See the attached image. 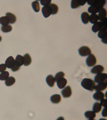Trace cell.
<instances>
[{
  "mask_svg": "<svg viewBox=\"0 0 107 120\" xmlns=\"http://www.w3.org/2000/svg\"><path fill=\"white\" fill-rule=\"evenodd\" d=\"M95 81L96 83H107V74L106 73H100L97 74L95 77Z\"/></svg>",
  "mask_w": 107,
  "mask_h": 120,
  "instance_id": "4",
  "label": "cell"
},
{
  "mask_svg": "<svg viewBox=\"0 0 107 120\" xmlns=\"http://www.w3.org/2000/svg\"><path fill=\"white\" fill-rule=\"evenodd\" d=\"M46 82L48 86H49L50 87H53L54 85L55 82L54 77L52 75H49L46 78Z\"/></svg>",
  "mask_w": 107,
  "mask_h": 120,
  "instance_id": "19",
  "label": "cell"
},
{
  "mask_svg": "<svg viewBox=\"0 0 107 120\" xmlns=\"http://www.w3.org/2000/svg\"><path fill=\"white\" fill-rule=\"evenodd\" d=\"M99 120H107L106 119H100Z\"/></svg>",
  "mask_w": 107,
  "mask_h": 120,
  "instance_id": "42",
  "label": "cell"
},
{
  "mask_svg": "<svg viewBox=\"0 0 107 120\" xmlns=\"http://www.w3.org/2000/svg\"><path fill=\"white\" fill-rule=\"evenodd\" d=\"M32 6L35 12H38L40 11V4L39 2L37 1H36L32 2Z\"/></svg>",
  "mask_w": 107,
  "mask_h": 120,
  "instance_id": "29",
  "label": "cell"
},
{
  "mask_svg": "<svg viewBox=\"0 0 107 120\" xmlns=\"http://www.w3.org/2000/svg\"><path fill=\"white\" fill-rule=\"evenodd\" d=\"M99 20L102 22L107 18V11L105 8H103L100 10L98 14Z\"/></svg>",
  "mask_w": 107,
  "mask_h": 120,
  "instance_id": "12",
  "label": "cell"
},
{
  "mask_svg": "<svg viewBox=\"0 0 107 120\" xmlns=\"http://www.w3.org/2000/svg\"><path fill=\"white\" fill-rule=\"evenodd\" d=\"M107 36V28H103L99 30L98 34V36L99 38H104Z\"/></svg>",
  "mask_w": 107,
  "mask_h": 120,
  "instance_id": "24",
  "label": "cell"
},
{
  "mask_svg": "<svg viewBox=\"0 0 107 120\" xmlns=\"http://www.w3.org/2000/svg\"><path fill=\"white\" fill-rule=\"evenodd\" d=\"M6 16L8 18L10 24H14L16 21V17L13 14L10 13H6Z\"/></svg>",
  "mask_w": 107,
  "mask_h": 120,
  "instance_id": "15",
  "label": "cell"
},
{
  "mask_svg": "<svg viewBox=\"0 0 107 120\" xmlns=\"http://www.w3.org/2000/svg\"><path fill=\"white\" fill-rule=\"evenodd\" d=\"M15 62L19 66H22L24 63L23 57L20 55H17L16 57Z\"/></svg>",
  "mask_w": 107,
  "mask_h": 120,
  "instance_id": "25",
  "label": "cell"
},
{
  "mask_svg": "<svg viewBox=\"0 0 107 120\" xmlns=\"http://www.w3.org/2000/svg\"><path fill=\"white\" fill-rule=\"evenodd\" d=\"M102 114L103 117H107V108H105L103 110Z\"/></svg>",
  "mask_w": 107,
  "mask_h": 120,
  "instance_id": "38",
  "label": "cell"
},
{
  "mask_svg": "<svg viewBox=\"0 0 107 120\" xmlns=\"http://www.w3.org/2000/svg\"><path fill=\"white\" fill-rule=\"evenodd\" d=\"M107 83H99L95 87V91L97 92H101L107 88Z\"/></svg>",
  "mask_w": 107,
  "mask_h": 120,
  "instance_id": "14",
  "label": "cell"
},
{
  "mask_svg": "<svg viewBox=\"0 0 107 120\" xmlns=\"http://www.w3.org/2000/svg\"><path fill=\"white\" fill-rule=\"evenodd\" d=\"M42 12L45 18H47L52 15V10L49 5L44 6L42 8Z\"/></svg>",
  "mask_w": 107,
  "mask_h": 120,
  "instance_id": "8",
  "label": "cell"
},
{
  "mask_svg": "<svg viewBox=\"0 0 107 120\" xmlns=\"http://www.w3.org/2000/svg\"><path fill=\"white\" fill-rule=\"evenodd\" d=\"M57 120H65L63 117L60 116V117H59L58 118Z\"/></svg>",
  "mask_w": 107,
  "mask_h": 120,
  "instance_id": "40",
  "label": "cell"
},
{
  "mask_svg": "<svg viewBox=\"0 0 107 120\" xmlns=\"http://www.w3.org/2000/svg\"><path fill=\"white\" fill-rule=\"evenodd\" d=\"M105 95L102 92H97L93 95V98L95 99L98 101H101L104 99Z\"/></svg>",
  "mask_w": 107,
  "mask_h": 120,
  "instance_id": "16",
  "label": "cell"
},
{
  "mask_svg": "<svg viewBox=\"0 0 107 120\" xmlns=\"http://www.w3.org/2000/svg\"><path fill=\"white\" fill-rule=\"evenodd\" d=\"M15 64V60L12 56L8 58L5 62V65L9 69H11Z\"/></svg>",
  "mask_w": 107,
  "mask_h": 120,
  "instance_id": "10",
  "label": "cell"
},
{
  "mask_svg": "<svg viewBox=\"0 0 107 120\" xmlns=\"http://www.w3.org/2000/svg\"><path fill=\"white\" fill-rule=\"evenodd\" d=\"M49 5L51 9L52 15H53L57 14L59 10V8L57 5L53 3L50 4Z\"/></svg>",
  "mask_w": 107,
  "mask_h": 120,
  "instance_id": "26",
  "label": "cell"
},
{
  "mask_svg": "<svg viewBox=\"0 0 107 120\" xmlns=\"http://www.w3.org/2000/svg\"><path fill=\"white\" fill-rule=\"evenodd\" d=\"M101 9L94 6H91L88 8V11L89 13L92 14H96L99 12Z\"/></svg>",
  "mask_w": 107,
  "mask_h": 120,
  "instance_id": "27",
  "label": "cell"
},
{
  "mask_svg": "<svg viewBox=\"0 0 107 120\" xmlns=\"http://www.w3.org/2000/svg\"><path fill=\"white\" fill-rule=\"evenodd\" d=\"M107 36L104 37V38H102V39L101 41L103 43H104L107 44Z\"/></svg>",
  "mask_w": 107,
  "mask_h": 120,
  "instance_id": "39",
  "label": "cell"
},
{
  "mask_svg": "<svg viewBox=\"0 0 107 120\" xmlns=\"http://www.w3.org/2000/svg\"><path fill=\"white\" fill-rule=\"evenodd\" d=\"M99 21L98 15L96 14H92L89 16V21L92 24H95Z\"/></svg>",
  "mask_w": 107,
  "mask_h": 120,
  "instance_id": "21",
  "label": "cell"
},
{
  "mask_svg": "<svg viewBox=\"0 0 107 120\" xmlns=\"http://www.w3.org/2000/svg\"><path fill=\"white\" fill-rule=\"evenodd\" d=\"M102 109V105L99 102H96L94 104L93 107V110L95 113L99 112Z\"/></svg>",
  "mask_w": 107,
  "mask_h": 120,
  "instance_id": "22",
  "label": "cell"
},
{
  "mask_svg": "<svg viewBox=\"0 0 107 120\" xmlns=\"http://www.w3.org/2000/svg\"><path fill=\"white\" fill-rule=\"evenodd\" d=\"M89 15L88 13L84 12L82 13L81 15V20L84 24H87L89 22Z\"/></svg>",
  "mask_w": 107,
  "mask_h": 120,
  "instance_id": "17",
  "label": "cell"
},
{
  "mask_svg": "<svg viewBox=\"0 0 107 120\" xmlns=\"http://www.w3.org/2000/svg\"><path fill=\"white\" fill-rule=\"evenodd\" d=\"M72 92L71 87L67 86L61 91V94L64 98H69L71 95Z\"/></svg>",
  "mask_w": 107,
  "mask_h": 120,
  "instance_id": "9",
  "label": "cell"
},
{
  "mask_svg": "<svg viewBox=\"0 0 107 120\" xmlns=\"http://www.w3.org/2000/svg\"><path fill=\"white\" fill-rule=\"evenodd\" d=\"M64 76V73L63 72H59L58 73H57L56 74L55 78H54L55 81L57 82L59 80L63 78Z\"/></svg>",
  "mask_w": 107,
  "mask_h": 120,
  "instance_id": "33",
  "label": "cell"
},
{
  "mask_svg": "<svg viewBox=\"0 0 107 120\" xmlns=\"http://www.w3.org/2000/svg\"><path fill=\"white\" fill-rule=\"evenodd\" d=\"M16 82L15 79L13 77H10L5 81V84L7 86H11L13 85Z\"/></svg>",
  "mask_w": 107,
  "mask_h": 120,
  "instance_id": "28",
  "label": "cell"
},
{
  "mask_svg": "<svg viewBox=\"0 0 107 120\" xmlns=\"http://www.w3.org/2000/svg\"><path fill=\"white\" fill-rule=\"evenodd\" d=\"M52 0H41V4L43 6H48L50 4Z\"/></svg>",
  "mask_w": 107,
  "mask_h": 120,
  "instance_id": "34",
  "label": "cell"
},
{
  "mask_svg": "<svg viewBox=\"0 0 107 120\" xmlns=\"http://www.w3.org/2000/svg\"><path fill=\"white\" fill-rule=\"evenodd\" d=\"M79 52L82 56H86L91 54V51L87 46H83L79 49Z\"/></svg>",
  "mask_w": 107,
  "mask_h": 120,
  "instance_id": "5",
  "label": "cell"
},
{
  "mask_svg": "<svg viewBox=\"0 0 107 120\" xmlns=\"http://www.w3.org/2000/svg\"><path fill=\"white\" fill-rule=\"evenodd\" d=\"M93 120V119H90V120Z\"/></svg>",
  "mask_w": 107,
  "mask_h": 120,
  "instance_id": "43",
  "label": "cell"
},
{
  "mask_svg": "<svg viewBox=\"0 0 107 120\" xmlns=\"http://www.w3.org/2000/svg\"><path fill=\"white\" fill-rule=\"evenodd\" d=\"M9 21L7 16H3L0 18V24L4 26L8 25Z\"/></svg>",
  "mask_w": 107,
  "mask_h": 120,
  "instance_id": "31",
  "label": "cell"
},
{
  "mask_svg": "<svg viewBox=\"0 0 107 120\" xmlns=\"http://www.w3.org/2000/svg\"><path fill=\"white\" fill-rule=\"evenodd\" d=\"M87 1V0H72L71 2V8L72 9L78 8L80 6H84Z\"/></svg>",
  "mask_w": 107,
  "mask_h": 120,
  "instance_id": "7",
  "label": "cell"
},
{
  "mask_svg": "<svg viewBox=\"0 0 107 120\" xmlns=\"http://www.w3.org/2000/svg\"><path fill=\"white\" fill-rule=\"evenodd\" d=\"M20 67L18 66V65L15 62V65L11 68V69L12 71L15 72L19 70V69H20Z\"/></svg>",
  "mask_w": 107,
  "mask_h": 120,
  "instance_id": "35",
  "label": "cell"
},
{
  "mask_svg": "<svg viewBox=\"0 0 107 120\" xmlns=\"http://www.w3.org/2000/svg\"><path fill=\"white\" fill-rule=\"evenodd\" d=\"M104 71V68L102 66L97 65L91 69V72L93 74H98L102 73Z\"/></svg>",
  "mask_w": 107,
  "mask_h": 120,
  "instance_id": "11",
  "label": "cell"
},
{
  "mask_svg": "<svg viewBox=\"0 0 107 120\" xmlns=\"http://www.w3.org/2000/svg\"><path fill=\"white\" fill-rule=\"evenodd\" d=\"M1 30L2 32L5 33H8L12 31V27L10 25H4L2 26Z\"/></svg>",
  "mask_w": 107,
  "mask_h": 120,
  "instance_id": "30",
  "label": "cell"
},
{
  "mask_svg": "<svg viewBox=\"0 0 107 120\" xmlns=\"http://www.w3.org/2000/svg\"><path fill=\"white\" fill-rule=\"evenodd\" d=\"M56 82L58 87L60 89L65 87L67 83V80L64 78L59 80Z\"/></svg>",
  "mask_w": 107,
  "mask_h": 120,
  "instance_id": "13",
  "label": "cell"
},
{
  "mask_svg": "<svg viewBox=\"0 0 107 120\" xmlns=\"http://www.w3.org/2000/svg\"><path fill=\"white\" fill-rule=\"evenodd\" d=\"M9 73L8 71H4L0 74V80H6L9 78Z\"/></svg>",
  "mask_w": 107,
  "mask_h": 120,
  "instance_id": "32",
  "label": "cell"
},
{
  "mask_svg": "<svg viewBox=\"0 0 107 120\" xmlns=\"http://www.w3.org/2000/svg\"><path fill=\"white\" fill-rule=\"evenodd\" d=\"M95 85V81L89 79H84L81 82V85L83 88L92 92L94 90Z\"/></svg>",
  "mask_w": 107,
  "mask_h": 120,
  "instance_id": "1",
  "label": "cell"
},
{
  "mask_svg": "<svg viewBox=\"0 0 107 120\" xmlns=\"http://www.w3.org/2000/svg\"><path fill=\"white\" fill-rule=\"evenodd\" d=\"M50 99L51 101L53 104H58L61 101V96L58 94H54L51 97Z\"/></svg>",
  "mask_w": 107,
  "mask_h": 120,
  "instance_id": "18",
  "label": "cell"
},
{
  "mask_svg": "<svg viewBox=\"0 0 107 120\" xmlns=\"http://www.w3.org/2000/svg\"><path fill=\"white\" fill-rule=\"evenodd\" d=\"M24 64L25 66H28L31 64L32 62V59L30 55L28 54H26L24 56Z\"/></svg>",
  "mask_w": 107,
  "mask_h": 120,
  "instance_id": "20",
  "label": "cell"
},
{
  "mask_svg": "<svg viewBox=\"0 0 107 120\" xmlns=\"http://www.w3.org/2000/svg\"><path fill=\"white\" fill-rule=\"evenodd\" d=\"M103 28H107V18L102 22L96 23L92 27V30L93 32L95 33L100 30Z\"/></svg>",
  "mask_w": 107,
  "mask_h": 120,
  "instance_id": "2",
  "label": "cell"
},
{
  "mask_svg": "<svg viewBox=\"0 0 107 120\" xmlns=\"http://www.w3.org/2000/svg\"><path fill=\"white\" fill-rule=\"evenodd\" d=\"M100 104L101 105L103 106L104 107L107 108V99H103V100L101 101Z\"/></svg>",
  "mask_w": 107,
  "mask_h": 120,
  "instance_id": "37",
  "label": "cell"
},
{
  "mask_svg": "<svg viewBox=\"0 0 107 120\" xmlns=\"http://www.w3.org/2000/svg\"><path fill=\"white\" fill-rule=\"evenodd\" d=\"M97 60L96 57L93 54H90L86 60L87 65L89 67H91L96 64Z\"/></svg>",
  "mask_w": 107,
  "mask_h": 120,
  "instance_id": "6",
  "label": "cell"
},
{
  "mask_svg": "<svg viewBox=\"0 0 107 120\" xmlns=\"http://www.w3.org/2000/svg\"><path fill=\"white\" fill-rule=\"evenodd\" d=\"M85 116L87 119H93L96 117L95 113L93 111H88L85 113Z\"/></svg>",
  "mask_w": 107,
  "mask_h": 120,
  "instance_id": "23",
  "label": "cell"
},
{
  "mask_svg": "<svg viewBox=\"0 0 107 120\" xmlns=\"http://www.w3.org/2000/svg\"><path fill=\"white\" fill-rule=\"evenodd\" d=\"M2 38L0 36V42L1 41H2Z\"/></svg>",
  "mask_w": 107,
  "mask_h": 120,
  "instance_id": "41",
  "label": "cell"
},
{
  "mask_svg": "<svg viewBox=\"0 0 107 120\" xmlns=\"http://www.w3.org/2000/svg\"><path fill=\"white\" fill-rule=\"evenodd\" d=\"M87 2L88 5L95 6L101 9L106 4V1L105 0H91L87 1Z\"/></svg>",
  "mask_w": 107,
  "mask_h": 120,
  "instance_id": "3",
  "label": "cell"
},
{
  "mask_svg": "<svg viewBox=\"0 0 107 120\" xmlns=\"http://www.w3.org/2000/svg\"><path fill=\"white\" fill-rule=\"evenodd\" d=\"M7 67L4 64L0 65V73L4 72L6 70Z\"/></svg>",
  "mask_w": 107,
  "mask_h": 120,
  "instance_id": "36",
  "label": "cell"
}]
</instances>
